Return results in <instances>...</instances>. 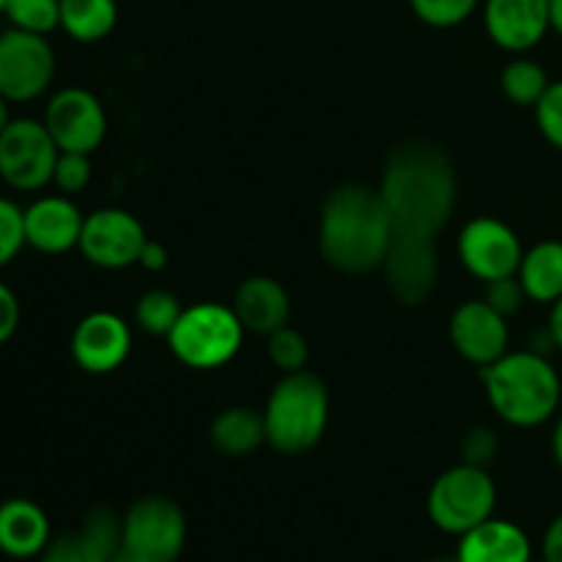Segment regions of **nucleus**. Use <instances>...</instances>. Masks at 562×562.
Here are the masks:
<instances>
[{
  "label": "nucleus",
  "mask_w": 562,
  "mask_h": 562,
  "mask_svg": "<svg viewBox=\"0 0 562 562\" xmlns=\"http://www.w3.org/2000/svg\"><path fill=\"white\" fill-rule=\"evenodd\" d=\"M379 192L393 217V234L439 239L459 198L453 159L431 140H406L387 154Z\"/></svg>",
  "instance_id": "f257e3e1"
},
{
  "label": "nucleus",
  "mask_w": 562,
  "mask_h": 562,
  "mask_svg": "<svg viewBox=\"0 0 562 562\" xmlns=\"http://www.w3.org/2000/svg\"><path fill=\"white\" fill-rule=\"evenodd\" d=\"M393 217L379 187L349 181L324 198L318 214V252L340 274L382 272L393 245Z\"/></svg>",
  "instance_id": "f03ea898"
},
{
  "label": "nucleus",
  "mask_w": 562,
  "mask_h": 562,
  "mask_svg": "<svg viewBox=\"0 0 562 562\" xmlns=\"http://www.w3.org/2000/svg\"><path fill=\"white\" fill-rule=\"evenodd\" d=\"M488 406L514 428H538L552 420L562 401V379L547 355L536 349L508 351L481 368Z\"/></svg>",
  "instance_id": "7ed1b4c3"
},
{
  "label": "nucleus",
  "mask_w": 562,
  "mask_h": 562,
  "mask_svg": "<svg viewBox=\"0 0 562 562\" xmlns=\"http://www.w3.org/2000/svg\"><path fill=\"white\" fill-rule=\"evenodd\" d=\"M267 445L280 456H305L329 426V390L313 371L280 373L263 406Z\"/></svg>",
  "instance_id": "20e7f679"
},
{
  "label": "nucleus",
  "mask_w": 562,
  "mask_h": 562,
  "mask_svg": "<svg viewBox=\"0 0 562 562\" xmlns=\"http://www.w3.org/2000/svg\"><path fill=\"white\" fill-rule=\"evenodd\" d=\"M247 329L231 305L217 302H195L184 307L176 327L170 329L168 349L181 366L192 371H217L228 366L241 351Z\"/></svg>",
  "instance_id": "39448f33"
},
{
  "label": "nucleus",
  "mask_w": 562,
  "mask_h": 562,
  "mask_svg": "<svg viewBox=\"0 0 562 562\" xmlns=\"http://www.w3.org/2000/svg\"><path fill=\"white\" fill-rule=\"evenodd\" d=\"M497 508V483L486 467L456 464L431 483L426 497L428 519L448 536H464L492 519Z\"/></svg>",
  "instance_id": "423d86ee"
},
{
  "label": "nucleus",
  "mask_w": 562,
  "mask_h": 562,
  "mask_svg": "<svg viewBox=\"0 0 562 562\" xmlns=\"http://www.w3.org/2000/svg\"><path fill=\"white\" fill-rule=\"evenodd\" d=\"M187 543V516L176 499L148 494L121 516V549L146 562H176Z\"/></svg>",
  "instance_id": "0eeeda50"
},
{
  "label": "nucleus",
  "mask_w": 562,
  "mask_h": 562,
  "mask_svg": "<svg viewBox=\"0 0 562 562\" xmlns=\"http://www.w3.org/2000/svg\"><path fill=\"white\" fill-rule=\"evenodd\" d=\"M60 148L44 121L11 119L0 132V179L16 192H38L53 184Z\"/></svg>",
  "instance_id": "6e6552de"
},
{
  "label": "nucleus",
  "mask_w": 562,
  "mask_h": 562,
  "mask_svg": "<svg viewBox=\"0 0 562 562\" xmlns=\"http://www.w3.org/2000/svg\"><path fill=\"white\" fill-rule=\"evenodd\" d=\"M55 80V49L47 36L9 27L0 33V93L9 102H33Z\"/></svg>",
  "instance_id": "1a4fd4ad"
},
{
  "label": "nucleus",
  "mask_w": 562,
  "mask_h": 562,
  "mask_svg": "<svg viewBox=\"0 0 562 562\" xmlns=\"http://www.w3.org/2000/svg\"><path fill=\"white\" fill-rule=\"evenodd\" d=\"M44 126L60 151L93 154L108 137V113L88 88L69 86L53 93L44 108Z\"/></svg>",
  "instance_id": "9d476101"
},
{
  "label": "nucleus",
  "mask_w": 562,
  "mask_h": 562,
  "mask_svg": "<svg viewBox=\"0 0 562 562\" xmlns=\"http://www.w3.org/2000/svg\"><path fill=\"white\" fill-rule=\"evenodd\" d=\"M146 239V228L130 209L104 206L86 214L77 250L99 269H126L135 267Z\"/></svg>",
  "instance_id": "9b49d317"
},
{
  "label": "nucleus",
  "mask_w": 562,
  "mask_h": 562,
  "mask_svg": "<svg viewBox=\"0 0 562 562\" xmlns=\"http://www.w3.org/2000/svg\"><path fill=\"white\" fill-rule=\"evenodd\" d=\"M456 247H459V261L481 283L516 274L525 256L519 234L508 223L488 214L464 223Z\"/></svg>",
  "instance_id": "f8f14e48"
},
{
  "label": "nucleus",
  "mask_w": 562,
  "mask_h": 562,
  "mask_svg": "<svg viewBox=\"0 0 562 562\" xmlns=\"http://www.w3.org/2000/svg\"><path fill=\"white\" fill-rule=\"evenodd\" d=\"M384 285L390 296L404 307H420L437 289L439 247L437 239L393 234L387 258H384Z\"/></svg>",
  "instance_id": "ddd939ff"
},
{
  "label": "nucleus",
  "mask_w": 562,
  "mask_h": 562,
  "mask_svg": "<svg viewBox=\"0 0 562 562\" xmlns=\"http://www.w3.org/2000/svg\"><path fill=\"white\" fill-rule=\"evenodd\" d=\"M448 335L456 355L477 366V371L492 366V362H497L499 357L510 351L508 318L494 311L486 300L461 302L450 313Z\"/></svg>",
  "instance_id": "4468645a"
},
{
  "label": "nucleus",
  "mask_w": 562,
  "mask_h": 562,
  "mask_svg": "<svg viewBox=\"0 0 562 562\" xmlns=\"http://www.w3.org/2000/svg\"><path fill=\"white\" fill-rule=\"evenodd\" d=\"M132 355V327L113 311H93L71 333V360L93 376L119 371Z\"/></svg>",
  "instance_id": "2eb2a0df"
},
{
  "label": "nucleus",
  "mask_w": 562,
  "mask_h": 562,
  "mask_svg": "<svg viewBox=\"0 0 562 562\" xmlns=\"http://www.w3.org/2000/svg\"><path fill=\"white\" fill-rule=\"evenodd\" d=\"M483 25L499 49L527 55L552 31L549 0H483Z\"/></svg>",
  "instance_id": "dca6fc26"
},
{
  "label": "nucleus",
  "mask_w": 562,
  "mask_h": 562,
  "mask_svg": "<svg viewBox=\"0 0 562 562\" xmlns=\"http://www.w3.org/2000/svg\"><path fill=\"white\" fill-rule=\"evenodd\" d=\"M86 214L69 195H42L25 206V241L27 247L47 256H60L80 245Z\"/></svg>",
  "instance_id": "f3484780"
},
{
  "label": "nucleus",
  "mask_w": 562,
  "mask_h": 562,
  "mask_svg": "<svg viewBox=\"0 0 562 562\" xmlns=\"http://www.w3.org/2000/svg\"><path fill=\"white\" fill-rule=\"evenodd\" d=\"M121 549V516L108 508H93L82 527L53 538L42 562H110Z\"/></svg>",
  "instance_id": "a211bd4d"
},
{
  "label": "nucleus",
  "mask_w": 562,
  "mask_h": 562,
  "mask_svg": "<svg viewBox=\"0 0 562 562\" xmlns=\"http://www.w3.org/2000/svg\"><path fill=\"white\" fill-rule=\"evenodd\" d=\"M234 313L239 316L241 327L252 335H272L274 329L285 327L291 318V296L280 280L269 274H252L241 280L231 302Z\"/></svg>",
  "instance_id": "6ab92c4d"
},
{
  "label": "nucleus",
  "mask_w": 562,
  "mask_h": 562,
  "mask_svg": "<svg viewBox=\"0 0 562 562\" xmlns=\"http://www.w3.org/2000/svg\"><path fill=\"white\" fill-rule=\"evenodd\" d=\"M53 543V527L42 505L25 497L0 503V552L11 560L42 558Z\"/></svg>",
  "instance_id": "aec40b11"
},
{
  "label": "nucleus",
  "mask_w": 562,
  "mask_h": 562,
  "mask_svg": "<svg viewBox=\"0 0 562 562\" xmlns=\"http://www.w3.org/2000/svg\"><path fill=\"white\" fill-rule=\"evenodd\" d=\"M459 562H532L530 536L508 519H486L459 538Z\"/></svg>",
  "instance_id": "412c9836"
},
{
  "label": "nucleus",
  "mask_w": 562,
  "mask_h": 562,
  "mask_svg": "<svg viewBox=\"0 0 562 562\" xmlns=\"http://www.w3.org/2000/svg\"><path fill=\"white\" fill-rule=\"evenodd\" d=\"M209 442L228 459H247L261 445H267L263 412L252 406H228L209 426Z\"/></svg>",
  "instance_id": "4be33fe9"
},
{
  "label": "nucleus",
  "mask_w": 562,
  "mask_h": 562,
  "mask_svg": "<svg viewBox=\"0 0 562 562\" xmlns=\"http://www.w3.org/2000/svg\"><path fill=\"white\" fill-rule=\"evenodd\" d=\"M516 278L525 285L527 300L554 305L562 296V241L543 239L525 250Z\"/></svg>",
  "instance_id": "5701e85b"
},
{
  "label": "nucleus",
  "mask_w": 562,
  "mask_h": 562,
  "mask_svg": "<svg viewBox=\"0 0 562 562\" xmlns=\"http://www.w3.org/2000/svg\"><path fill=\"white\" fill-rule=\"evenodd\" d=\"M119 25L115 0H60V27L80 44H97Z\"/></svg>",
  "instance_id": "b1692460"
},
{
  "label": "nucleus",
  "mask_w": 562,
  "mask_h": 562,
  "mask_svg": "<svg viewBox=\"0 0 562 562\" xmlns=\"http://www.w3.org/2000/svg\"><path fill=\"white\" fill-rule=\"evenodd\" d=\"M549 86H552L549 71L527 55H519L499 71V88H503L505 99L516 108H536Z\"/></svg>",
  "instance_id": "393cba45"
},
{
  "label": "nucleus",
  "mask_w": 562,
  "mask_h": 562,
  "mask_svg": "<svg viewBox=\"0 0 562 562\" xmlns=\"http://www.w3.org/2000/svg\"><path fill=\"white\" fill-rule=\"evenodd\" d=\"M181 313H184V307H181L179 296H176L173 291L148 289L135 305V324L146 335L168 338Z\"/></svg>",
  "instance_id": "a878e982"
},
{
  "label": "nucleus",
  "mask_w": 562,
  "mask_h": 562,
  "mask_svg": "<svg viewBox=\"0 0 562 562\" xmlns=\"http://www.w3.org/2000/svg\"><path fill=\"white\" fill-rule=\"evenodd\" d=\"M3 14L9 16L11 27L49 36L60 27V0H5Z\"/></svg>",
  "instance_id": "bb28decb"
},
{
  "label": "nucleus",
  "mask_w": 562,
  "mask_h": 562,
  "mask_svg": "<svg viewBox=\"0 0 562 562\" xmlns=\"http://www.w3.org/2000/svg\"><path fill=\"white\" fill-rule=\"evenodd\" d=\"M267 355L269 362L278 368L280 373L305 371L307 360H311V346L307 338L294 327H280L272 335H267Z\"/></svg>",
  "instance_id": "cd10ccee"
},
{
  "label": "nucleus",
  "mask_w": 562,
  "mask_h": 562,
  "mask_svg": "<svg viewBox=\"0 0 562 562\" xmlns=\"http://www.w3.org/2000/svg\"><path fill=\"white\" fill-rule=\"evenodd\" d=\"M412 11L420 22L431 27L464 25L477 11L481 0H409Z\"/></svg>",
  "instance_id": "c85d7f7f"
},
{
  "label": "nucleus",
  "mask_w": 562,
  "mask_h": 562,
  "mask_svg": "<svg viewBox=\"0 0 562 562\" xmlns=\"http://www.w3.org/2000/svg\"><path fill=\"white\" fill-rule=\"evenodd\" d=\"M91 154L80 151H60L58 162L53 170V184L60 195H80L91 184Z\"/></svg>",
  "instance_id": "c756f323"
},
{
  "label": "nucleus",
  "mask_w": 562,
  "mask_h": 562,
  "mask_svg": "<svg viewBox=\"0 0 562 562\" xmlns=\"http://www.w3.org/2000/svg\"><path fill=\"white\" fill-rule=\"evenodd\" d=\"M25 245V209L0 195V269L9 267Z\"/></svg>",
  "instance_id": "7c9ffc66"
},
{
  "label": "nucleus",
  "mask_w": 562,
  "mask_h": 562,
  "mask_svg": "<svg viewBox=\"0 0 562 562\" xmlns=\"http://www.w3.org/2000/svg\"><path fill=\"white\" fill-rule=\"evenodd\" d=\"M532 113H536V124L543 140L562 151V80H552Z\"/></svg>",
  "instance_id": "2f4dec72"
},
{
  "label": "nucleus",
  "mask_w": 562,
  "mask_h": 562,
  "mask_svg": "<svg viewBox=\"0 0 562 562\" xmlns=\"http://www.w3.org/2000/svg\"><path fill=\"white\" fill-rule=\"evenodd\" d=\"M499 453V434L492 426H475L461 439V461L464 464L486 467L497 459Z\"/></svg>",
  "instance_id": "473e14b6"
},
{
  "label": "nucleus",
  "mask_w": 562,
  "mask_h": 562,
  "mask_svg": "<svg viewBox=\"0 0 562 562\" xmlns=\"http://www.w3.org/2000/svg\"><path fill=\"white\" fill-rule=\"evenodd\" d=\"M483 300H486L494 311L503 313L505 318H510L525 307L527 294L521 280L516 278V274H510V278H499V280H492V283H486V294H483Z\"/></svg>",
  "instance_id": "72a5a7b5"
},
{
  "label": "nucleus",
  "mask_w": 562,
  "mask_h": 562,
  "mask_svg": "<svg viewBox=\"0 0 562 562\" xmlns=\"http://www.w3.org/2000/svg\"><path fill=\"white\" fill-rule=\"evenodd\" d=\"M20 327V302L9 285L0 280V346L9 344Z\"/></svg>",
  "instance_id": "f704fd0d"
},
{
  "label": "nucleus",
  "mask_w": 562,
  "mask_h": 562,
  "mask_svg": "<svg viewBox=\"0 0 562 562\" xmlns=\"http://www.w3.org/2000/svg\"><path fill=\"white\" fill-rule=\"evenodd\" d=\"M137 267H143L146 272H162V269L168 267V250H165L162 241L148 236L146 245H143L140 250V258H137Z\"/></svg>",
  "instance_id": "c9c22d12"
},
{
  "label": "nucleus",
  "mask_w": 562,
  "mask_h": 562,
  "mask_svg": "<svg viewBox=\"0 0 562 562\" xmlns=\"http://www.w3.org/2000/svg\"><path fill=\"white\" fill-rule=\"evenodd\" d=\"M541 552L547 562H562V514L552 519V525L547 527L541 541Z\"/></svg>",
  "instance_id": "e433bc0d"
},
{
  "label": "nucleus",
  "mask_w": 562,
  "mask_h": 562,
  "mask_svg": "<svg viewBox=\"0 0 562 562\" xmlns=\"http://www.w3.org/2000/svg\"><path fill=\"white\" fill-rule=\"evenodd\" d=\"M549 307H552V311H549L547 329H549V335H552V340H554V349L562 351V296L558 302H554V305H549Z\"/></svg>",
  "instance_id": "4c0bfd02"
},
{
  "label": "nucleus",
  "mask_w": 562,
  "mask_h": 562,
  "mask_svg": "<svg viewBox=\"0 0 562 562\" xmlns=\"http://www.w3.org/2000/svg\"><path fill=\"white\" fill-rule=\"evenodd\" d=\"M552 456H554V464L562 470V415L554 420V428H552Z\"/></svg>",
  "instance_id": "58836bf2"
},
{
  "label": "nucleus",
  "mask_w": 562,
  "mask_h": 562,
  "mask_svg": "<svg viewBox=\"0 0 562 562\" xmlns=\"http://www.w3.org/2000/svg\"><path fill=\"white\" fill-rule=\"evenodd\" d=\"M549 20H552V31L562 38V0H549Z\"/></svg>",
  "instance_id": "ea45409f"
},
{
  "label": "nucleus",
  "mask_w": 562,
  "mask_h": 562,
  "mask_svg": "<svg viewBox=\"0 0 562 562\" xmlns=\"http://www.w3.org/2000/svg\"><path fill=\"white\" fill-rule=\"evenodd\" d=\"M9 99L3 97V93H0V132L5 130V126L11 124V110H9Z\"/></svg>",
  "instance_id": "a19ab883"
},
{
  "label": "nucleus",
  "mask_w": 562,
  "mask_h": 562,
  "mask_svg": "<svg viewBox=\"0 0 562 562\" xmlns=\"http://www.w3.org/2000/svg\"><path fill=\"white\" fill-rule=\"evenodd\" d=\"M110 562H146V560L135 558V554H132V552H126V549H119V552H115L113 558H110Z\"/></svg>",
  "instance_id": "79ce46f5"
},
{
  "label": "nucleus",
  "mask_w": 562,
  "mask_h": 562,
  "mask_svg": "<svg viewBox=\"0 0 562 562\" xmlns=\"http://www.w3.org/2000/svg\"><path fill=\"white\" fill-rule=\"evenodd\" d=\"M426 562H459V560L453 558V560H426Z\"/></svg>",
  "instance_id": "37998d69"
},
{
  "label": "nucleus",
  "mask_w": 562,
  "mask_h": 562,
  "mask_svg": "<svg viewBox=\"0 0 562 562\" xmlns=\"http://www.w3.org/2000/svg\"><path fill=\"white\" fill-rule=\"evenodd\" d=\"M3 9H5V0H0V14H3Z\"/></svg>",
  "instance_id": "c03bdc74"
},
{
  "label": "nucleus",
  "mask_w": 562,
  "mask_h": 562,
  "mask_svg": "<svg viewBox=\"0 0 562 562\" xmlns=\"http://www.w3.org/2000/svg\"><path fill=\"white\" fill-rule=\"evenodd\" d=\"M532 562H547V560H532Z\"/></svg>",
  "instance_id": "a18cd8bd"
}]
</instances>
